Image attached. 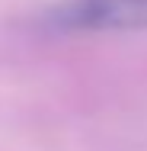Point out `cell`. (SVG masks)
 <instances>
[{
  "label": "cell",
  "instance_id": "1",
  "mask_svg": "<svg viewBox=\"0 0 147 151\" xmlns=\"http://www.w3.org/2000/svg\"><path fill=\"white\" fill-rule=\"evenodd\" d=\"M51 32H131L147 29V0H64L45 10Z\"/></svg>",
  "mask_w": 147,
  "mask_h": 151
}]
</instances>
